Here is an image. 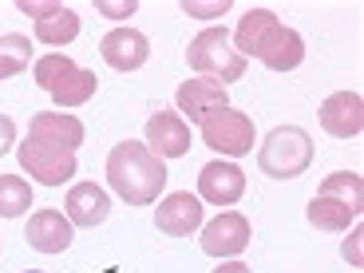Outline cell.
<instances>
[{"instance_id":"obj_26","label":"cell","mask_w":364,"mask_h":273,"mask_svg":"<svg viewBox=\"0 0 364 273\" xmlns=\"http://www.w3.org/2000/svg\"><path fill=\"white\" fill-rule=\"evenodd\" d=\"M360 237H364L360 222H353V234H348V242H345V257L356 265V269H360V262H364V257H360Z\"/></svg>"},{"instance_id":"obj_2","label":"cell","mask_w":364,"mask_h":273,"mask_svg":"<svg viewBox=\"0 0 364 273\" xmlns=\"http://www.w3.org/2000/svg\"><path fill=\"white\" fill-rule=\"evenodd\" d=\"M166 178H171V174H166V163L146 143L127 139V143L111 146V155H107V182H111V191L127 202V206H151V202H159Z\"/></svg>"},{"instance_id":"obj_12","label":"cell","mask_w":364,"mask_h":273,"mask_svg":"<svg viewBox=\"0 0 364 273\" xmlns=\"http://www.w3.org/2000/svg\"><path fill=\"white\" fill-rule=\"evenodd\" d=\"M146 146L159 159H182L191 151V123L174 111H159L146 119Z\"/></svg>"},{"instance_id":"obj_28","label":"cell","mask_w":364,"mask_h":273,"mask_svg":"<svg viewBox=\"0 0 364 273\" xmlns=\"http://www.w3.org/2000/svg\"><path fill=\"white\" fill-rule=\"evenodd\" d=\"M214 273H254V269H246V265H242V262H222V265H218V269H214Z\"/></svg>"},{"instance_id":"obj_8","label":"cell","mask_w":364,"mask_h":273,"mask_svg":"<svg viewBox=\"0 0 364 273\" xmlns=\"http://www.w3.org/2000/svg\"><path fill=\"white\" fill-rule=\"evenodd\" d=\"M246 194V171L237 163H206L198 171V202H210V206H234L237 198Z\"/></svg>"},{"instance_id":"obj_10","label":"cell","mask_w":364,"mask_h":273,"mask_svg":"<svg viewBox=\"0 0 364 273\" xmlns=\"http://www.w3.org/2000/svg\"><path fill=\"white\" fill-rule=\"evenodd\" d=\"M155 226L171 237H191L194 230H202V202L191 191H174L159 202L155 210Z\"/></svg>"},{"instance_id":"obj_9","label":"cell","mask_w":364,"mask_h":273,"mask_svg":"<svg viewBox=\"0 0 364 273\" xmlns=\"http://www.w3.org/2000/svg\"><path fill=\"white\" fill-rule=\"evenodd\" d=\"M100 52L107 60V68H115V72H139L151 55V40L139 28H111L100 40Z\"/></svg>"},{"instance_id":"obj_11","label":"cell","mask_w":364,"mask_h":273,"mask_svg":"<svg viewBox=\"0 0 364 273\" xmlns=\"http://www.w3.org/2000/svg\"><path fill=\"white\" fill-rule=\"evenodd\" d=\"M321 127L333 139H356L364 131V100L356 91H333L321 103Z\"/></svg>"},{"instance_id":"obj_22","label":"cell","mask_w":364,"mask_h":273,"mask_svg":"<svg viewBox=\"0 0 364 273\" xmlns=\"http://www.w3.org/2000/svg\"><path fill=\"white\" fill-rule=\"evenodd\" d=\"M317 194H328V198H341V202H348V206L364 210V182H360V174H356V171L328 174V178L321 182Z\"/></svg>"},{"instance_id":"obj_18","label":"cell","mask_w":364,"mask_h":273,"mask_svg":"<svg viewBox=\"0 0 364 273\" xmlns=\"http://www.w3.org/2000/svg\"><path fill=\"white\" fill-rule=\"evenodd\" d=\"M305 218H309V226L325 230V234H341V230H348L356 218H360V210L348 206V202H341V198H328V194H313Z\"/></svg>"},{"instance_id":"obj_6","label":"cell","mask_w":364,"mask_h":273,"mask_svg":"<svg viewBox=\"0 0 364 273\" xmlns=\"http://www.w3.org/2000/svg\"><path fill=\"white\" fill-rule=\"evenodd\" d=\"M16 159L40 186H64V182L75 178V151L40 143L32 135H24V143L16 146Z\"/></svg>"},{"instance_id":"obj_14","label":"cell","mask_w":364,"mask_h":273,"mask_svg":"<svg viewBox=\"0 0 364 273\" xmlns=\"http://www.w3.org/2000/svg\"><path fill=\"white\" fill-rule=\"evenodd\" d=\"M64 210H68V222H72V226L95 230V226H103V222H107L111 198H107V191H103V186H95V182H75L72 191H68Z\"/></svg>"},{"instance_id":"obj_5","label":"cell","mask_w":364,"mask_h":273,"mask_svg":"<svg viewBox=\"0 0 364 273\" xmlns=\"http://www.w3.org/2000/svg\"><path fill=\"white\" fill-rule=\"evenodd\" d=\"M198 135L210 151H218L222 159H242L254 151L257 135H254V119L237 107H218L210 111L206 119L198 123Z\"/></svg>"},{"instance_id":"obj_16","label":"cell","mask_w":364,"mask_h":273,"mask_svg":"<svg viewBox=\"0 0 364 273\" xmlns=\"http://www.w3.org/2000/svg\"><path fill=\"white\" fill-rule=\"evenodd\" d=\"M28 135L40 139V143L75 151V146H83V123L75 115H64V111H40V115H32V123H28Z\"/></svg>"},{"instance_id":"obj_27","label":"cell","mask_w":364,"mask_h":273,"mask_svg":"<svg viewBox=\"0 0 364 273\" xmlns=\"http://www.w3.org/2000/svg\"><path fill=\"white\" fill-rule=\"evenodd\" d=\"M12 143H16V123H12L9 115H0V155L12 151Z\"/></svg>"},{"instance_id":"obj_13","label":"cell","mask_w":364,"mask_h":273,"mask_svg":"<svg viewBox=\"0 0 364 273\" xmlns=\"http://www.w3.org/2000/svg\"><path fill=\"white\" fill-rule=\"evenodd\" d=\"M24 237L36 254H64L75 242L72 222H68V214H60V210H36L32 222L24 226Z\"/></svg>"},{"instance_id":"obj_24","label":"cell","mask_w":364,"mask_h":273,"mask_svg":"<svg viewBox=\"0 0 364 273\" xmlns=\"http://www.w3.org/2000/svg\"><path fill=\"white\" fill-rule=\"evenodd\" d=\"M95 9H100V16H107V20H127V16H135V9H139V0H95Z\"/></svg>"},{"instance_id":"obj_3","label":"cell","mask_w":364,"mask_h":273,"mask_svg":"<svg viewBox=\"0 0 364 273\" xmlns=\"http://www.w3.org/2000/svg\"><path fill=\"white\" fill-rule=\"evenodd\" d=\"M186 64L202 75V80H214V83H237L246 75V60L234 52V40H230L226 28H202L198 36L191 40L186 48Z\"/></svg>"},{"instance_id":"obj_29","label":"cell","mask_w":364,"mask_h":273,"mask_svg":"<svg viewBox=\"0 0 364 273\" xmlns=\"http://www.w3.org/2000/svg\"><path fill=\"white\" fill-rule=\"evenodd\" d=\"M28 273H44V269H28Z\"/></svg>"},{"instance_id":"obj_20","label":"cell","mask_w":364,"mask_h":273,"mask_svg":"<svg viewBox=\"0 0 364 273\" xmlns=\"http://www.w3.org/2000/svg\"><path fill=\"white\" fill-rule=\"evenodd\" d=\"M28 64H32V40L20 36V32L0 36V80H12V75H20Z\"/></svg>"},{"instance_id":"obj_19","label":"cell","mask_w":364,"mask_h":273,"mask_svg":"<svg viewBox=\"0 0 364 273\" xmlns=\"http://www.w3.org/2000/svg\"><path fill=\"white\" fill-rule=\"evenodd\" d=\"M80 36V16L75 9H64V4H55L44 20H36V40L48 48H64Z\"/></svg>"},{"instance_id":"obj_1","label":"cell","mask_w":364,"mask_h":273,"mask_svg":"<svg viewBox=\"0 0 364 273\" xmlns=\"http://www.w3.org/2000/svg\"><path fill=\"white\" fill-rule=\"evenodd\" d=\"M234 52L242 60H262L269 72H293L305 60V40L297 28H285L269 9H250L234 28Z\"/></svg>"},{"instance_id":"obj_4","label":"cell","mask_w":364,"mask_h":273,"mask_svg":"<svg viewBox=\"0 0 364 273\" xmlns=\"http://www.w3.org/2000/svg\"><path fill=\"white\" fill-rule=\"evenodd\" d=\"M313 163V139L301 127H273L257 146V166L269 178H301Z\"/></svg>"},{"instance_id":"obj_15","label":"cell","mask_w":364,"mask_h":273,"mask_svg":"<svg viewBox=\"0 0 364 273\" xmlns=\"http://www.w3.org/2000/svg\"><path fill=\"white\" fill-rule=\"evenodd\" d=\"M174 103H178L182 115H191V123H202L210 111L230 107V95H226V87L214 83V80H186L174 91Z\"/></svg>"},{"instance_id":"obj_25","label":"cell","mask_w":364,"mask_h":273,"mask_svg":"<svg viewBox=\"0 0 364 273\" xmlns=\"http://www.w3.org/2000/svg\"><path fill=\"white\" fill-rule=\"evenodd\" d=\"M226 9H230V0H214V4H194V0H186V4H182V12L194 16V20H214V16H222Z\"/></svg>"},{"instance_id":"obj_7","label":"cell","mask_w":364,"mask_h":273,"mask_svg":"<svg viewBox=\"0 0 364 273\" xmlns=\"http://www.w3.org/2000/svg\"><path fill=\"white\" fill-rule=\"evenodd\" d=\"M250 237H254V230H250L246 214L222 210L214 222L202 226V250H206L210 257H237L242 250L250 246Z\"/></svg>"},{"instance_id":"obj_17","label":"cell","mask_w":364,"mask_h":273,"mask_svg":"<svg viewBox=\"0 0 364 273\" xmlns=\"http://www.w3.org/2000/svg\"><path fill=\"white\" fill-rule=\"evenodd\" d=\"M95 87H100V75L91 72V68L72 64L64 75H60V83L48 91V95H52V103H55L60 111H68V107H83V103L95 95Z\"/></svg>"},{"instance_id":"obj_21","label":"cell","mask_w":364,"mask_h":273,"mask_svg":"<svg viewBox=\"0 0 364 273\" xmlns=\"http://www.w3.org/2000/svg\"><path fill=\"white\" fill-rule=\"evenodd\" d=\"M32 210V186L20 174H0V218H20Z\"/></svg>"},{"instance_id":"obj_23","label":"cell","mask_w":364,"mask_h":273,"mask_svg":"<svg viewBox=\"0 0 364 273\" xmlns=\"http://www.w3.org/2000/svg\"><path fill=\"white\" fill-rule=\"evenodd\" d=\"M72 64H75V60L68 52H48V55H40L36 64H32V75H36V83L44 91H52L55 83H60V75H64Z\"/></svg>"}]
</instances>
